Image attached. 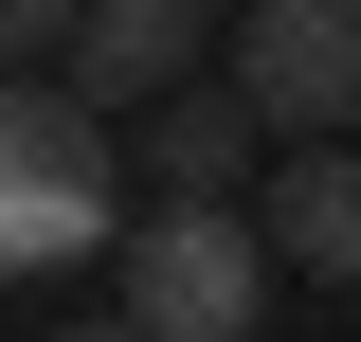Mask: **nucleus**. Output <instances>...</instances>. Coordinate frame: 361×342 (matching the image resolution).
Returning <instances> with one entry per match:
<instances>
[{
	"instance_id": "8",
	"label": "nucleus",
	"mask_w": 361,
	"mask_h": 342,
	"mask_svg": "<svg viewBox=\"0 0 361 342\" xmlns=\"http://www.w3.org/2000/svg\"><path fill=\"white\" fill-rule=\"evenodd\" d=\"M37 342H145V324H127V306H109V324H37Z\"/></svg>"
},
{
	"instance_id": "5",
	"label": "nucleus",
	"mask_w": 361,
	"mask_h": 342,
	"mask_svg": "<svg viewBox=\"0 0 361 342\" xmlns=\"http://www.w3.org/2000/svg\"><path fill=\"white\" fill-rule=\"evenodd\" d=\"M253 216H271V253L307 270V289H361V144H289L253 180Z\"/></svg>"
},
{
	"instance_id": "1",
	"label": "nucleus",
	"mask_w": 361,
	"mask_h": 342,
	"mask_svg": "<svg viewBox=\"0 0 361 342\" xmlns=\"http://www.w3.org/2000/svg\"><path fill=\"white\" fill-rule=\"evenodd\" d=\"M271 289H289V253H271V216H235V198H163V216H127V253H109V306H127L145 342H253Z\"/></svg>"
},
{
	"instance_id": "3",
	"label": "nucleus",
	"mask_w": 361,
	"mask_h": 342,
	"mask_svg": "<svg viewBox=\"0 0 361 342\" xmlns=\"http://www.w3.org/2000/svg\"><path fill=\"white\" fill-rule=\"evenodd\" d=\"M235 90L271 108V144H343L361 127V0H253L235 18Z\"/></svg>"
},
{
	"instance_id": "6",
	"label": "nucleus",
	"mask_w": 361,
	"mask_h": 342,
	"mask_svg": "<svg viewBox=\"0 0 361 342\" xmlns=\"http://www.w3.org/2000/svg\"><path fill=\"white\" fill-rule=\"evenodd\" d=\"M253 144H271V108H253L235 72L145 108V180H163V198H217V180H253Z\"/></svg>"
},
{
	"instance_id": "4",
	"label": "nucleus",
	"mask_w": 361,
	"mask_h": 342,
	"mask_svg": "<svg viewBox=\"0 0 361 342\" xmlns=\"http://www.w3.org/2000/svg\"><path fill=\"white\" fill-rule=\"evenodd\" d=\"M199 54H217V0H90V37H73V90L109 108V127H145L163 90H199Z\"/></svg>"
},
{
	"instance_id": "2",
	"label": "nucleus",
	"mask_w": 361,
	"mask_h": 342,
	"mask_svg": "<svg viewBox=\"0 0 361 342\" xmlns=\"http://www.w3.org/2000/svg\"><path fill=\"white\" fill-rule=\"evenodd\" d=\"M109 198H127V163H109V108H90L73 72H18V108H0V253H18V270L127 253V234H109Z\"/></svg>"
},
{
	"instance_id": "7",
	"label": "nucleus",
	"mask_w": 361,
	"mask_h": 342,
	"mask_svg": "<svg viewBox=\"0 0 361 342\" xmlns=\"http://www.w3.org/2000/svg\"><path fill=\"white\" fill-rule=\"evenodd\" d=\"M0 37L37 54V72H73V37H90V0H0Z\"/></svg>"
}]
</instances>
